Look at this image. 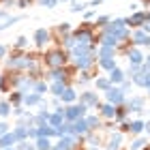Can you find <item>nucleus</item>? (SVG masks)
<instances>
[{"mask_svg":"<svg viewBox=\"0 0 150 150\" xmlns=\"http://www.w3.org/2000/svg\"><path fill=\"white\" fill-rule=\"evenodd\" d=\"M99 116L101 118H105V120H114V114H116V105H112V103H99Z\"/></svg>","mask_w":150,"mask_h":150,"instance_id":"nucleus-14","label":"nucleus"},{"mask_svg":"<svg viewBox=\"0 0 150 150\" xmlns=\"http://www.w3.org/2000/svg\"><path fill=\"white\" fill-rule=\"evenodd\" d=\"M116 54H118V50L112 45L99 43V47H97V58H116Z\"/></svg>","mask_w":150,"mask_h":150,"instance_id":"nucleus-17","label":"nucleus"},{"mask_svg":"<svg viewBox=\"0 0 150 150\" xmlns=\"http://www.w3.org/2000/svg\"><path fill=\"white\" fill-rule=\"evenodd\" d=\"M0 2H2L4 9H9V6H15L17 4V0H0Z\"/></svg>","mask_w":150,"mask_h":150,"instance_id":"nucleus-47","label":"nucleus"},{"mask_svg":"<svg viewBox=\"0 0 150 150\" xmlns=\"http://www.w3.org/2000/svg\"><path fill=\"white\" fill-rule=\"evenodd\" d=\"M107 77H110V81H112L114 86H120L122 81L127 79V73L122 71L120 67H116V69H112V71H110V75H107Z\"/></svg>","mask_w":150,"mask_h":150,"instance_id":"nucleus-18","label":"nucleus"},{"mask_svg":"<svg viewBox=\"0 0 150 150\" xmlns=\"http://www.w3.org/2000/svg\"><path fill=\"white\" fill-rule=\"evenodd\" d=\"M84 19H86V22L94 19V11H84Z\"/></svg>","mask_w":150,"mask_h":150,"instance_id":"nucleus-49","label":"nucleus"},{"mask_svg":"<svg viewBox=\"0 0 150 150\" xmlns=\"http://www.w3.org/2000/svg\"><path fill=\"white\" fill-rule=\"evenodd\" d=\"M129 133L142 135L144 133V120H129Z\"/></svg>","mask_w":150,"mask_h":150,"instance_id":"nucleus-24","label":"nucleus"},{"mask_svg":"<svg viewBox=\"0 0 150 150\" xmlns=\"http://www.w3.org/2000/svg\"><path fill=\"white\" fill-rule=\"evenodd\" d=\"M86 112H88V107L81 103H71V105H67L64 107V120L67 122H71V120H77V118H81V116H86Z\"/></svg>","mask_w":150,"mask_h":150,"instance_id":"nucleus-5","label":"nucleus"},{"mask_svg":"<svg viewBox=\"0 0 150 150\" xmlns=\"http://www.w3.org/2000/svg\"><path fill=\"white\" fill-rule=\"evenodd\" d=\"M101 2H103V0H90V2H88V6H99Z\"/></svg>","mask_w":150,"mask_h":150,"instance_id":"nucleus-52","label":"nucleus"},{"mask_svg":"<svg viewBox=\"0 0 150 150\" xmlns=\"http://www.w3.org/2000/svg\"><path fill=\"white\" fill-rule=\"evenodd\" d=\"M79 101L88 107V110H90V107H94V110H97L99 103H101V101H99V94H97V92H92V90L81 92V94H79Z\"/></svg>","mask_w":150,"mask_h":150,"instance_id":"nucleus-12","label":"nucleus"},{"mask_svg":"<svg viewBox=\"0 0 150 150\" xmlns=\"http://www.w3.org/2000/svg\"><path fill=\"white\" fill-rule=\"evenodd\" d=\"M32 41H35V45L39 47V50H43V47L52 41V32L47 28H37L35 35H32Z\"/></svg>","mask_w":150,"mask_h":150,"instance_id":"nucleus-9","label":"nucleus"},{"mask_svg":"<svg viewBox=\"0 0 150 150\" xmlns=\"http://www.w3.org/2000/svg\"><path fill=\"white\" fill-rule=\"evenodd\" d=\"M131 86H133V81H131V79H125V81H122V84H120V90H122V92L127 94L129 90H131Z\"/></svg>","mask_w":150,"mask_h":150,"instance_id":"nucleus-42","label":"nucleus"},{"mask_svg":"<svg viewBox=\"0 0 150 150\" xmlns=\"http://www.w3.org/2000/svg\"><path fill=\"white\" fill-rule=\"evenodd\" d=\"M19 19H22V15H9L6 19H0V32L6 30V28H11V26H15Z\"/></svg>","mask_w":150,"mask_h":150,"instance_id":"nucleus-25","label":"nucleus"},{"mask_svg":"<svg viewBox=\"0 0 150 150\" xmlns=\"http://www.w3.org/2000/svg\"><path fill=\"white\" fill-rule=\"evenodd\" d=\"M0 150H15V146H9V148H0Z\"/></svg>","mask_w":150,"mask_h":150,"instance_id":"nucleus-55","label":"nucleus"},{"mask_svg":"<svg viewBox=\"0 0 150 150\" xmlns=\"http://www.w3.org/2000/svg\"><path fill=\"white\" fill-rule=\"evenodd\" d=\"M94 86H97V90L105 92V90H110L114 84L110 81V77H94Z\"/></svg>","mask_w":150,"mask_h":150,"instance_id":"nucleus-26","label":"nucleus"},{"mask_svg":"<svg viewBox=\"0 0 150 150\" xmlns=\"http://www.w3.org/2000/svg\"><path fill=\"white\" fill-rule=\"evenodd\" d=\"M73 73H75V67H73V69L69 64H67V67H56V69H47L45 79H50V81H67V84H69L71 77H73Z\"/></svg>","mask_w":150,"mask_h":150,"instance_id":"nucleus-3","label":"nucleus"},{"mask_svg":"<svg viewBox=\"0 0 150 150\" xmlns=\"http://www.w3.org/2000/svg\"><path fill=\"white\" fill-rule=\"evenodd\" d=\"M144 62H146V64L150 67V50H148V56H144Z\"/></svg>","mask_w":150,"mask_h":150,"instance_id":"nucleus-53","label":"nucleus"},{"mask_svg":"<svg viewBox=\"0 0 150 150\" xmlns=\"http://www.w3.org/2000/svg\"><path fill=\"white\" fill-rule=\"evenodd\" d=\"M69 60H73L75 71H90L94 62H97V52H81V54H73L69 56Z\"/></svg>","mask_w":150,"mask_h":150,"instance_id":"nucleus-2","label":"nucleus"},{"mask_svg":"<svg viewBox=\"0 0 150 150\" xmlns=\"http://www.w3.org/2000/svg\"><path fill=\"white\" fill-rule=\"evenodd\" d=\"M148 94H150V86H148Z\"/></svg>","mask_w":150,"mask_h":150,"instance_id":"nucleus-60","label":"nucleus"},{"mask_svg":"<svg viewBox=\"0 0 150 150\" xmlns=\"http://www.w3.org/2000/svg\"><path fill=\"white\" fill-rule=\"evenodd\" d=\"M120 133H129V120H122L120 122V129H118Z\"/></svg>","mask_w":150,"mask_h":150,"instance_id":"nucleus-45","label":"nucleus"},{"mask_svg":"<svg viewBox=\"0 0 150 150\" xmlns=\"http://www.w3.org/2000/svg\"><path fill=\"white\" fill-rule=\"evenodd\" d=\"M35 131H37V137H56L58 135V131L50 122H45V125H41V127H35Z\"/></svg>","mask_w":150,"mask_h":150,"instance_id":"nucleus-15","label":"nucleus"},{"mask_svg":"<svg viewBox=\"0 0 150 150\" xmlns=\"http://www.w3.org/2000/svg\"><path fill=\"white\" fill-rule=\"evenodd\" d=\"M13 133H15L17 142H22V139H28V129H26V127H15V129H13Z\"/></svg>","mask_w":150,"mask_h":150,"instance_id":"nucleus-34","label":"nucleus"},{"mask_svg":"<svg viewBox=\"0 0 150 150\" xmlns=\"http://www.w3.org/2000/svg\"><path fill=\"white\" fill-rule=\"evenodd\" d=\"M54 144H52V139L50 137H37L35 139V148L37 150H50Z\"/></svg>","mask_w":150,"mask_h":150,"instance_id":"nucleus-30","label":"nucleus"},{"mask_svg":"<svg viewBox=\"0 0 150 150\" xmlns=\"http://www.w3.org/2000/svg\"><path fill=\"white\" fill-rule=\"evenodd\" d=\"M97 64H99L103 71H107V73H110L112 69H116V67H118L116 58H97Z\"/></svg>","mask_w":150,"mask_h":150,"instance_id":"nucleus-22","label":"nucleus"},{"mask_svg":"<svg viewBox=\"0 0 150 150\" xmlns=\"http://www.w3.org/2000/svg\"><path fill=\"white\" fill-rule=\"evenodd\" d=\"M148 144V139L146 137H142V135H137V137H135L133 142H131V146H129V150H142Z\"/></svg>","mask_w":150,"mask_h":150,"instance_id":"nucleus-33","label":"nucleus"},{"mask_svg":"<svg viewBox=\"0 0 150 150\" xmlns=\"http://www.w3.org/2000/svg\"><path fill=\"white\" fill-rule=\"evenodd\" d=\"M43 62L47 69H56V67H67L69 64V52L62 47H50L43 54Z\"/></svg>","mask_w":150,"mask_h":150,"instance_id":"nucleus-1","label":"nucleus"},{"mask_svg":"<svg viewBox=\"0 0 150 150\" xmlns=\"http://www.w3.org/2000/svg\"><path fill=\"white\" fill-rule=\"evenodd\" d=\"M86 118V125H88V131H97V129L103 127V122H101V116L99 114H90V116H84Z\"/></svg>","mask_w":150,"mask_h":150,"instance_id":"nucleus-19","label":"nucleus"},{"mask_svg":"<svg viewBox=\"0 0 150 150\" xmlns=\"http://www.w3.org/2000/svg\"><path fill=\"white\" fill-rule=\"evenodd\" d=\"M71 135H75V137H84V135L88 133V125H86V118L81 116V118L77 120H71Z\"/></svg>","mask_w":150,"mask_h":150,"instance_id":"nucleus-10","label":"nucleus"},{"mask_svg":"<svg viewBox=\"0 0 150 150\" xmlns=\"http://www.w3.org/2000/svg\"><path fill=\"white\" fill-rule=\"evenodd\" d=\"M118 150H129V148H118Z\"/></svg>","mask_w":150,"mask_h":150,"instance_id":"nucleus-59","label":"nucleus"},{"mask_svg":"<svg viewBox=\"0 0 150 150\" xmlns=\"http://www.w3.org/2000/svg\"><path fill=\"white\" fill-rule=\"evenodd\" d=\"M32 4V0H17V6L19 9H26V6H30Z\"/></svg>","mask_w":150,"mask_h":150,"instance_id":"nucleus-48","label":"nucleus"},{"mask_svg":"<svg viewBox=\"0 0 150 150\" xmlns=\"http://www.w3.org/2000/svg\"><path fill=\"white\" fill-rule=\"evenodd\" d=\"M90 79H92V77H90V71H79V79H77V81H79L81 86H86Z\"/></svg>","mask_w":150,"mask_h":150,"instance_id":"nucleus-39","label":"nucleus"},{"mask_svg":"<svg viewBox=\"0 0 150 150\" xmlns=\"http://www.w3.org/2000/svg\"><path fill=\"white\" fill-rule=\"evenodd\" d=\"M71 32H73V26L69 22H62V24H58L56 28H54V35H56L58 39H64L67 35H71Z\"/></svg>","mask_w":150,"mask_h":150,"instance_id":"nucleus-20","label":"nucleus"},{"mask_svg":"<svg viewBox=\"0 0 150 150\" xmlns=\"http://www.w3.org/2000/svg\"><path fill=\"white\" fill-rule=\"evenodd\" d=\"M142 150H150V146H148V144H146V146H144V148H142Z\"/></svg>","mask_w":150,"mask_h":150,"instance_id":"nucleus-58","label":"nucleus"},{"mask_svg":"<svg viewBox=\"0 0 150 150\" xmlns=\"http://www.w3.org/2000/svg\"><path fill=\"white\" fill-rule=\"evenodd\" d=\"M105 150H110V148H105Z\"/></svg>","mask_w":150,"mask_h":150,"instance_id":"nucleus-64","label":"nucleus"},{"mask_svg":"<svg viewBox=\"0 0 150 150\" xmlns=\"http://www.w3.org/2000/svg\"><path fill=\"white\" fill-rule=\"evenodd\" d=\"M26 114V107L24 105H13V114L11 116H15V118H17V116H24Z\"/></svg>","mask_w":150,"mask_h":150,"instance_id":"nucleus-41","label":"nucleus"},{"mask_svg":"<svg viewBox=\"0 0 150 150\" xmlns=\"http://www.w3.org/2000/svg\"><path fill=\"white\" fill-rule=\"evenodd\" d=\"M6 131H9V125H6L4 120H0V137H2V135H4Z\"/></svg>","mask_w":150,"mask_h":150,"instance_id":"nucleus-46","label":"nucleus"},{"mask_svg":"<svg viewBox=\"0 0 150 150\" xmlns=\"http://www.w3.org/2000/svg\"><path fill=\"white\" fill-rule=\"evenodd\" d=\"M11 114H13V105L6 99H2V101H0V118L4 120V118H9Z\"/></svg>","mask_w":150,"mask_h":150,"instance_id":"nucleus-29","label":"nucleus"},{"mask_svg":"<svg viewBox=\"0 0 150 150\" xmlns=\"http://www.w3.org/2000/svg\"><path fill=\"white\" fill-rule=\"evenodd\" d=\"M129 41H131V45H135V47H148L150 45V35L144 28H133Z\"/></svg>","mask_w":150,"mask_h":150,"instance_id":"nucleus-6","label":"nucleus"},{"mask_svg":"<svg viewBox=\"0 0 150 150\" xmlns=\"http://www.w3.org/2000/svg\"><path fill=\"white\" fill-rule=\"evenodd\" d=\"M41 101H43V94H39L35 90H30V92H24V99H22V105L24 107H35L39 105Z\"/></svg>","mask_w":150,"mask_h":150,"instance_id":"nucleus-13","label":"nucleus"},{"mask_svg":"<svg viewBox=\"0 0 150 150\" xmlns=\"http://www.w3.org/2000/svg\"><path fill=\"white\" fill-rule=\"evenodd\" d=\"M6 56V45H0V60Z\"/></svg>","mask_w":150,"mask_h":150,"instance_id":"nucleus-51","label":"nucleus"},{"mask_svg":"<svg viewBox=\"0 0 150 150\" xmlns=\"http://www.w3.org/2000/svg\"><path fill=\"white\" fill-rule=\"evenodd\" d=\"M58 2H73V0H58Z\"/></svg>","mask_w":150,"mask_h":150,"instance_id":"nucleus-56","label":"nucleus"},{"mask_svg":"<svg viewBox=\"0 0 150 150\" xmlns=\"http://www.w3.org/2000/svg\"><path fill=\"white\" fill-rule=\"evenodd\" d=\"M32 90L39 92V94H45V92H50V84H47L45 79H37L35 86H32Z\"/></svg>","mask_w":150,"mask_h":150,"instance_id":"nucleus-31","label":"nucleus"},{"mask_svg":"<svg viewBox=\"0 0 150 150\" xmlns=\"http://www.w3.org/2000/svg\"><path fill=\"white\" fill-rule=\"evenodd\" d=\"M142 2H146V0H142Z\"/></svg>","mask_w":150,"mask_h":150,"instance_id":"nucleus-62","label":"nucleus"},{"mask_svg":"<svg viewBox=\"0 0 150 150\" xmlns=\"http://www.w3.org/2000/svg\"><path fill=\"white\" fill-rule=\"evenodd\" d=\"M148 120H150V112H148Z\"/></svg>","mask_w":150,"mask_h":150,"instance_id":"nucleus-61","label":"nucleus"},{"mask_svg":"<svg viewBox=\"0 0 150 150\" xmlns=\"http://www.w3.org/2000/svg\"><path fill=\"white\" fill-rule=\"evenodd\" d=\"M9 88V81H6V75H0V90H6Z\"/></svg>","mask_w":150,"mask_h":150,"instance_id":"nucleus-44","label":"nucleus"},{"mask_svg":"<svg viewBox=\"0 0 150 150\" xmlns=\"http://www.w3.org/2000/svg\"><path fill=\"white\" fill-rule=\"evenodd\" d=\"M110 19H112L110 15H97V17H94V28H103Z\"/></svg>","mask_w":150,"mask_h":150,"instance_id":"nucleus-36","label":"nucleus"},{"mask_svg":"<svg viewBox=\"0 0 150 150\" xmlns=\"http://www.w3.org/2000/svg\"><path fill=\"white\" fill-rule=\"evenodd\" d=\"M26 150H37V148H35V144H30V146H28V148H26Z\"/></svg>","mask_w":150,"mask_h":150,"instance_id":"nucleus-54","label":"nucleus"},{"mask_svg":"<svg viewBox=\"0 0 150 150\" xmlns=\"http://www.w3.org/2000/svg\"><path fill=\"white\" fill-rule=\"evenodd\" d=\"M67 86H69L67 81H52V84H50V92L54 94V97H60Z\"/></svg>","mask_w":150,"mask_h":150,"instance_id":"nucleus-28","label":"nucleus"},{"mask_svg":"<svg viewBox=\"0 0 150 150\" xmlns=\"http://www.w3.org/2000/svg\"><path fill=\"white\" fill-rule=\"evenodd\" d=\"M15 144H17V137H15V133L9 129V131L0 137V148H9V146H15Z\"/></svg>","mask_w":150,"mask_h":150,"instance_id":"nucleus-21","label":"nucleus"},{"mask_svg":"<svg viewBox=\"0 0 150 150\" xmlns=\"http://www.w3.org/2000/svg\"><path fill=\"white\" fill-rule=\"evenodd\" d=\"M26 47H28V37H17V41H15V50H19V52H24Z\"/></svg>","mask_w":150,"mask_h":150,"instance_id":"nucleus-38","label":"nucleus"},{"mask_svg":"<svg viewBox=\"0 0 150 150\" xmlns=\"http://www.w3.org/2000/svg\"><path fill=\"white\" fill-rule=\"evenodd\" d=\"M22 99H24V92H22V90H13L6 101H9L11 105H22Z\"/></svg>","mask_w":150,"mask_h":150,"instance_id":"nucleus-32","label":"nucleus"},{"mask_svg":"<svg viewBox=\"0 0 150 150\" xmlns=\"http://www.w3.org/2000/svg\"><path fill=\"white\" fill-rule=\"evenodd\" d=\"M58 99L62 101L64 105H71V103H75V101H77V92H75V88H73V86H67Z\"/></svg>","mask_w":150,"mask_h":150,"instance_id":"nucleus-16","label":"nucleus"},{"mask_svg":"<svg viewBox=\"0 0 150 150\" xmlns=\"http://www.w3.org/2000/svg\"><path fill=\"white\" fill-rule=\"evenodd\" d=\"M125 56H127V60H129V64H131V67H139L142 62H144V52H142V47L131 45L125 52Z\"/></svg>","mask_w":150,"mask_h":150,"instance_id":"nucleus-8","label":"nucleus"},{"mask_svg":"<svg viewBox=\"0 0 150 150\" xmlns=\"http://www.w3.org/2000/svg\"><path fill=\"white\" fill-rule=\"evenodd\" d=\"M41 6H47V9H54V6H58V0H37Z\"/></svg>","mask_w":150,"mask_h":150,"instance_id":"nucleus-40","label":"nucleus"},{"mask_svg":"<svg viewBox=\"0 0 150 150\" xmlns=\"http://www.w3.org/2000/svg\"><path fill=\"white\" fill-rule=\"evenodd\" d=\"M28 146H30V142L28 139H22V142H17V144H15V150H26Z\"/></svg>","mask_w":150,"mask_h":150,"instance_id":"nucleus-43","label":"nucleus"},{"mask_svg":"<svg viewBox=\"0 0 150 150\" xmlns=\"http://www.w3.org/2000/svg\"><path fill=\"white\" fill-rule=\"evenodd\" d=\"M88 9V4L86 2H77V0H73V4H71V13H84Z\"/></svg>","mask_w":150,"mask_h":150,"instance_id":"nucleus-35","label":"nucleus"},{"mask_svg":"<svg viewBox=\"0 0 150 150\" xmlns=\"http://www.w3.org/2000/svg\"><path fill=\"white\" fill-rule=\"evenodd\" d=\"M50 150H60V148H58V146H52V148H50Z\"/></svg>","mask_w":150,"mask_h":150,"instance_id":"nucleus-57","label":"nucleus"},{"mask_svg":"<svg viewBox=\"0 0 150 150\" xmlns=\"http://www.w3.org/2000/svg\"><path fill=\"white\" fill-rule=\"evenodd\" d=\"M84 137L88 139V144H90V146H99V144H101V139H99V135H94V131H88V133L84 135Z\"/></svg>","mask_w":150,"mask_h":150,"instance_id":"nucleus-37","label":"nucleus"},{"mask_svg":"<svg viewBox=\"0 0 150 150\" xmlns=\"http://www.w3.org/2000/svg\"><path fill=\"white\" fill-rule=\"evenodd\" d=\"M125 22H127V26L129 28H142L146 22H150V13L148 11H133L129 17H125Z\"/></svg>","mask_w":150,"mask_h":150,"instance_id":"nucleus-4","label":"nucleus"},{"mask_svg":"<svg viewBox=\"0 0 150 150\" xmlns=\"http://www.w3.org/2000/svg\"><path fill=\"white\" fill-rule=\"evenodd\" d=\"M11 15V13L9 11H6V9H0V19H6V17H9Z\"/></svg>","mask_w":150,"mask_h":150,"instance_id":"nucleus-50","label":"nucleus"},{"mask_svg":"<svg viewBox=\"0 0 150 150\" xmlns=\"http://www.w3.org/2000/svg\"><path fill=\"white\" fill-rule=\"evenodd\" d=\"M127 114H131L129 112V107L122 103V105H116V114H114V120L116 122H122V120H127Z\"/></svg>","mask_w":150,"mask_h":150,"instance_id":"nucleus-27","label":"nucleus"},{"mask_svg":"<svg viewBox=\"0 0 150 150\" xmlns=\"http://www.w3.org/2000/svg\"><path fill=\"white\" fill-rule=\"evenodd\" d=\"M122 135H125V133H120L118 129H116V133H112L110 142H107V148H110V150H118L120 144H122Z\"/></svg>","mask_w":150,"mask_h":150,"instance_id":"nucleus-23","label":"nucleus"},{"mask_svg":"<svg viewBox=\"0 0 150 150\" xmlns=\"http://www.w3.org/2000/svg\"><path fill=\"white\" fill-rule=\"evenodd\" d=\"M125 105L129 107L131 114H142V110H144V105H146V99L144 97H127Z\"/></svg>","mask_w":150,"mask_h":150,"instance_id":"nucleus-11","label":"nucleus"},{"mask_svg":"<svg viewBox=\"0 0 150 150\" xmlns=\"http://www.w3.org/2000/svg\"><path fill=\"white\" fill-rule=\"evenodd\" d=\"M148 50H150V45H148Z\"/></svg>","mask_w":150,"mask_h":150,"instance_id":"nucleus-63","label":"nucleus"},{"mask_svg":"<svg viewBox=\"0 0 150 150\" xmlns=\"http://www.w3.org/2000/svg\"><path fill=\"white\" fill-rule=\"evenodd\" d=\"M105 101L112 105H122L127 101V94L120 90V86H112L110 90H105Z\"/></svg>","mask_w":150,"mask_h":150,"instance_id":"nucleus-7","label":"nucleus"}]
</instances>
